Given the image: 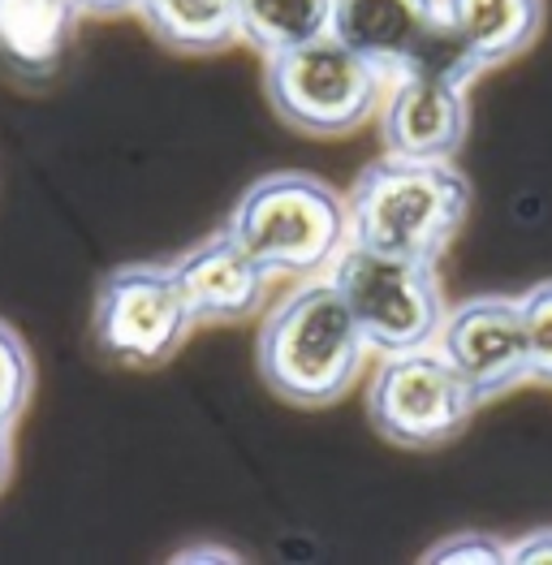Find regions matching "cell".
Wrapping results in <instances>:
<instances>
[{"mask_svg": "<svg viewBox=\"0 0 552 565\" xmlns=\"http://www.w3.org/2000/svg\"><path fill=\"white\" fill-rule=\"evenodd\" d=\"M470 212V182L454 160L380 156L346 194L350 242L402 259H440Z\"/></svg>", "mask_w": 552, "mask_h": 565, "instance_id": "1", "label": "cell"}, {"mask_svg": "<svg viewBox=\"0 0 552 565\" xmlns=\"http://www.w3.org/2000/svg\"><path fill=\"white\" fill-rule=\"evenodd\" d=\"M259 376L294 406H332L359 380L368 337L346 294L328 281L294 289L259 329Z\"/></svg>", "mask_w": 552, "mask_h": 565, "instance_id": "2", "label": "cell"}, {"mask_svg": "<svg viewBox=\"0 0 552 565\" xmlns=\"http://www.w3.org/2000/svg\"><path fill=\"white\" fill-rule=\"evenodd\" d=\"M268 273H316L350 237L346 199L311 173H268L242 190L225 225Z\"/></svg>", "mask_w": 552, "mask_h": 565, "instance_id": "3", "label": "cell"}, {"mask_svg": "<svg viewBox=\"0 0 552 565\" xmlns=\"http://www.w3.org/2000/svg\"><path fill=\"white\" fill-rule=\"evenodd\" d=\"M264 83L268 104L285 126L316 139H337L359 130L375 113L384 70L337 35H320L311 44L268 56Z\"/></svg>", "mask_w": 552, "mask_h": 565, "instance_id": "4", "label": "cell"}, {"mask_svg": "<svg viewBox=\"0 0 552 565\" xmlns=\"http://www.w3.org/2000/svg\"><path fill=\"white\" fill-rule=\"evenodd\" d=\"M332 285L346 294L368 345L380 354L432 345L449 316L432 259L380 255L350 242L346 250H337Z\"/></svg>", "mask_w": 552, "mask_h": 565, "instance_id": "5", "label": "cell"}, {"mask_svg": "<svg viewBox=\"0 0 552 565\" xmlns=\"http://www.w3.org/2000/svg\"><path fill=\"white\" fill-rule=\"evenodd\" d=\"M479 388L449 363L445 350H402L384 354L371 384L368 415L389 445L440 449L458 440L479 411Z\"/></svg>", "mask_w": 552, "mask_h": 565, "instance_id": "6", "label": "cell"}, {"mask_svg": "<svg viewBox=\"0 0 552 565\" xmlns=\"http://www.w3.org/2000/svg\"><path fill=\"white\" fill-rule=\"evenodd\" d=\"M194 320L173 277V264H126L113 268L92 307L95 350L117 367H160L169 363Z\"/></svg>", "mask_w": 552, "mask_h": 565, "instance_id": "7", "label": "cell"}, {"mask_svg": "<svg viewBox=\"0 0 552 565\" xmlns=\"http://www.w3.org/2000/svg\"><path fill=\"white\" fill-rule=\"evenodd\" d=\"M328 35L363 52L384 74L432 70L458 83L475 78L449 26L445 0H332Z\"/></svg>", "mask_w": 552, "mask_h": 565, "instance_id": "8", "label": "cell"}, {"mask_svg": "<svg viewBox=\"0 0 552 565\" xmlns=\"http://www.w3.org/2000/svg\"><path fill=\"white\" fill-rule=\"evenodd\" d=\"M440 350L479 388V397H497L535 376L522 302L506 294H484V298L458 302L440 324Z\"/></svg>", "mask_w": 552, "mask_h": 565, "instance_id": "9", "label": "cell"}, {"mask_svg": "<svg viewBox=\"0 0 552 565\" xmlns=\"http://www.w3.org/2000/svg\"><path fill=\"white\" fill-rule=\"evenodd\" d=\"M470 130L466 83L432 70L397 74L380 117V142L389 156L411 160H454Z\"/></svg>", "mask_w": 552, "mask_h": 565, "instance_id": "10", "label": "cell"}, {"mask_svg": "<svg viewBox=\"0 0 552 565\" xmlns=\"http://www.w3.org/2000/svg\"><path fill=\"white\" fill-rule=\"evenodd\" d=\"M173 277L182 285V298L190 307L194 329L199 324H237L251 320L264 302L268 289V268L230 234L221 230L216 237L190 246L173 264Z\"/></svg>", "mask_w": 552, "mask_h": 565, "instance_id": "11", "label": "cell"}, {"mask_svg": "<svg viewBox=\"0 0 552 565\" xmlns=\"http://www.w3.org/2000/svg\"><path fill=\"white\" fill-rule=\"evenodd\" d=\"M83 9L78 0H0V70L44 83L65 65Z\"/></svg>", "mask_w": 552, "mask_h": 565, "instance_id": "12", "label": "cell"}, {"mask_svg": "<svg viewBox=\"0 0 552 565\" xmlns=\"http://www.w3.org/2000/svg\"><path fill=\"white\" fill-rule=\"evenodd\" d=\"M445 13L475 74L513 61L544 31V0H445Z\"/></svg>", "mask_w": 552, "mask_h": 565, "instance_id": "13", "label": "cell"}, {"mask_svg": "<svg viewBox=\"0 0 552 565\" xmlns=\"http://www.w3.org/2000/svg\"><path fill=\"white\" fill-rule=\"evenodd\" d=\"M147 31L173 52L208 56L242 40V0H142Z\"/></svg>", "mask_w": 552, "mask_h": 565, "instance_id": "14", "label": "cell"}, {"mask_svg": "<svg viewBox=\"0 0 552 565\" xmlns=\"http://www.w3.org/2000/svg\"><path fill=\"white\" fill-rule=\"evenodd\" d=\"M332 0H242V40L264 56L328 35Z\"/></svg>", "mask_w": 552, "mask_h": 565, "instance_id": "15", "label": "cell"}, {"mask_svg": "<svg viewBox=\"0 0 552 565\" xmlns=\"http://www.w3.org/2000/svg\"><path fill=\"white\" fill-rule=\"evenodd\" d=\"M35 388V367H31V350L18 337V329H9L0 320V424L18 427V419L26 415Z\"/></svg>", "mask_w": 552, "mask_h": 565, "instance_id": "16", "label": "cell"}, {"mask_svg": "<svg viewBox=\"0 0 552 565\" xmlns=\"http://www.w3.org/2000/svg\"><path fill=\"white\" fill-rule=\"evenodd\" d=\"M423 562H432V565H509V544L501 540V535H488V531H458V535H445L436 548H427Z\"/></svg>", "mask_w": 552, "mask_h": 565, "instance_id": "17", "label": "cell"}, {"mask_svg": "<svg viewBox=\"0 0 552 565\" xmlns=\"http://www.w3.org/2000/svg\"><path fill=\"white\" fill-rule=\"evenodd\" d=\"M518 302H522V320H527V337H531L535 376L552 380V281L531 285Z\"/></svg>", "mask_w": 552, "mask_h": 565, "instance_id": "18", "label": "cell"}, {"mask_svg": "<svg viewBox=\"0 0 552 565\" xmlns=\"http://www.w3.org/2000/svg\"><path fill=\"white\" fill-rule=\"evenodd\" d=\"M509 565H552V526L518 535L509 544Z\"/></svg>", "mask_w": 552, "mask_h": 565, "instance_id": "19", "label": "cell"}, {"mask_svg": "<svg viewBox=\"0 0 552 565\" xmlns=\"http://www.w3.org/2000/svg\"><path fill=\"white\" fill-rule=\"evenodd\" d=\"M173 562H242L237 548H221V544H194V548H178Z\"/></svg>", "mask_w": 552, "mask_h": 565, "instance_id": "20", "label": "cell"}, {"mask_svg": "<svg viewBox=\"0 0 552 565\" xmlns=\"http://www.w3.org/2000/svg\"><path fill=\"white\" fill-rule=\"evenodd\" d=\"M138 4H142V0H78V9L92 13V18H117V13L138 9Z\"/></svg>", "mask_w": 552, "mask_h": 565, "instance_id": "21", "label": "cell"}, {"mask_svg": "<svg viewBox=\"0 0 552 565\" xmlns=\"http://www.w3.org/2000/svg\"><path fill=\"white\" fill-rule=\"evenodd\" d=\"M9 475H13V427L0 424V488L9 483Z\"/></svg>", "mask_w": 552, "mask_h": 565, "instance_id": "22", "label": "cell"}]
</instances>
